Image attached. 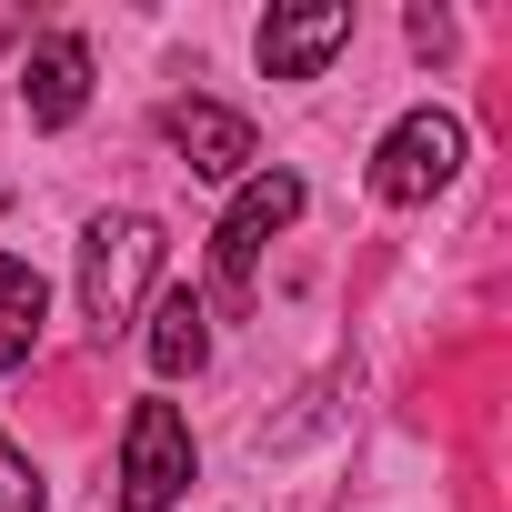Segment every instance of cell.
Segmentation results:
<instances>
[{"label": "cell", "instance_id": "cell-5", "mask_svg": "<svg viewBox=\"0 0 512 512\" xmlns=\"http://www.w3.org/2000/svg\"><path fill=\"white\" fill-rule=\"evenodd\" d=\"M161 131H171V151H181L201 181H231V171L262 161L251 121H241V111H221V101H171V111H161Z\"/></svg>", "mask_w": 512, "mask_h": 512}, {"label": "cell", "instance_id": "cell-7", "mask_svg": "<svg viewBox=\"0 0 512 512\" xmlns=\"http://www.w3.org/2000/svg\"><path fill=\"white\" fill-rule=\"evenodd\" d=\"M21 101H31V121H41V131L81 121V101H91V51H81L71 31H51V41L31 51V71H21Z\"/></svg>", "mask_w": 512, "mask_h": 512}, {"label": "cell", "instance_id": "cell-10", "mask_svg": "<svg viewBox=\"0 0 512 512\" xmlns=\"http://www.w3.org/2000/svg\"><path fill=\"white\" fill-rule=\"evenodd\" d=\"M41 502H51V482H41L11 442H0V512H41Z\"/></svg>", "mask_w": 512, "mask_h": 512}, {"label": "cell", "instance_id": "cell-8", "mask_svg": "<svg viewBox=\"0 0 512 512\" xmlns=\"http://www.w3.org/2000/svg\"><path fill=\"white\" fill-rule=\"evenodd\" d=\"M41 312H51V282H41L31 262H11V251H0V372H21V362H31Z\"/></svg>", "mask_w": 512, "mask_h": 512}, {"label": "cell", "instance_id": "cell-3", "mask_svg": "<svg viewBox=\"0 0 512 512\" xmlns=\"http://www.w3.org/2000/svg\"><path fill=\"white\" fill-rule=\"evenodd\" d=\"M191 492V422L171 402H141L121 432V512H171Z\"/></svg>", "mask_w": 512, "mask_h": 512}, {"label": "cell", "instance_id": "cell-4", "mask_svg": "<svg viewBox=\"0 0 512 512\" xmlns=\"http://www.w3.org/2000/svg\"><path fill=\"white\" fill-rule=\"evenodd\" d=\"M452 171H462V121H452V111H412V121L372 151V191H382V201H432Z\"/></svg>", "mask_w": 512, "mask_h": 512}, {"label": "cell", "instance_id": "cell-9", "mask_svg": "<svg viewBox=\"0 0 512 512\" xmlns=\"http://www.w3.org/2000/svg\"><path fill=\"white\" fill-rule=\"evenodd\" d=\"M141 352H151V372H161V382H181V372H201V352H211V312H201L191 292H171V302L151 312V332H141Z\"/></svg>", "mask_w": 512, "mask_h": 512}, {"label": "cell", "instance_id": "cell-6", "mask_svg": "<svg viewBox=\"0 0 512 512\" xmlns=\"http://www.w3.org/2000/svg\"><path fill=\"white\" fill-rule=\"evenodd\" d=\"M342 41H352V11H342V0H302V11H272V21H262V71H272V81H312Z\"/></svg>", "mask_w": 512, "mask_h": 512}, {"label": "cell", "instance_id": "cell-1", "mask_svg": "<svg viewBox=\"0 0 512 512\" xmlns=\"http://www.w3.org/2000/svg\"><path fill=\"white\" fill-rule=\"evenodd\" d=\"M151 272H161V231L141 211H101L91 241H81V312L101 332H131L141 302H151Z\"/></svg>", "mask_w": 512, "mask_h": 512}, {"label": "cell", "instance_id": "cell-2", "mask_svg": "<svg viewBox=\"0 0 512 512\" xmlns=\"http://www.w3.org/2000/svg\"><path fill=\"white\" fill-rule=\"evenodd\" d=\"M292 211H302V181H292V171L241 181V201H231V211H221V231H211V292H221V312H241V302H251V272H262L272 231H292Z\"/></svg>", "mask_w": 512, "mask_h": 512}]
</instances>
